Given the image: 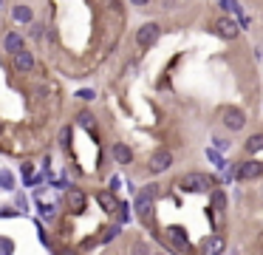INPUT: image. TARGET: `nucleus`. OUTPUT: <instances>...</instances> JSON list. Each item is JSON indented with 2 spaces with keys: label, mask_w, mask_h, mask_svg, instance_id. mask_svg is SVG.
Returning a JSON list of instances; mask_svg holds the SVG:
<instances>
[{
  "label": "nucleus",
  "mask_w": 263,
  "mask_h": 255,
  "mask_svg": "<svg viewBox=\"0 0 263 255\" xmlns=\"http://www.w3.org/2000/svg\"><path fill=\"white\" fill-rule=\"evenodd\" d=\"M114 159H116V164H130L133 162V151H130L127 145H122V142H116L114 145Z\"/></svg>",
  "instance_id": "4468645a"
},
{
  "label": "nucleus",
  "mask_w": 263,
  "mask_h": 255,
  "mask_svg": "<svg viewBox=\"0 0 263 255\" xmlns=\"http://www.w3.org/2000/svg\"><path fill=\"white\" fill-rule=\"evenodd\" d=\"M215 34L224 37V40H235L240 34V23L232 20V17H218L215 20Z\"/></svg>",
  "instance_id": "0eeeda50"
},
{
  "label": "nucleus",
  "mask_w": 263,
  "mask_h": 255,
  "mask_svg": "<svg viewBox=\"0 0 263 255\" xmlns=\"http://www.w3.org/2000/svg\"><path fill=\"white\" fill-rule=\"evenodd\" d=\"M65 207H68L74 216L85 213V207H88V196H85V190H80V187H71L68 196H65Z\"/></svg>",
  "instance_id": "39448f33"
},
{
  "label": "nucleus",
  "mask_w": 263,
  "mask_h": 255,
  "mask_svg": "<svg viewBox=\"0 0 263 255\" xmlns=\"http://www.w3.org/2000/svg\"><path fill=\"white\" fill-rule=\"evenodd\" d=\"M178 187H181L184 193H212L218 187V182L206 173H187Z\"/></svg>",
  "instance_id": "f257e3e1"
},
{
  "label": "nucleus",
  "mask_w": 263,
  "mask_h": 255,
  "mask_svg": "<svg viewBox=\"0 0 263 255\" xmlns=\"http://www.w3.org/2000/svg\"><path fill=\"white\" fill-rule=\"evenodd\" d=\"M206 156H209V162H215L218 167H227V162H224V156H221V153H215V151H206Z\"/></svg>",
  "instance_id": "4be33fe9"
},
{
  "label": "nucleus",
  "mask_w": 263,
  "mask_h": 255,
  "mask_svg": "<svg viewBox=\"0 0 263 255\" xmlns=\"http://www.w3.org/2000/svg\"><path fill=\"white\" fill-rule=\"evenodd\" d=\"M62 255H77V253H74V250H65V253H62Z\"/></svg>",
  "instance_id": "c756f323"
},
{
  "label": "nucleus",
  "mask_w": 263,
  "mask_h": 255,
  "mask_svg": "<svg viewBox=\"0 0 263 255\" xmlns=\"http://www.w3.org/2000/svg\"><path fill=\"white\" fill-rule=\"evenodd\" d=\"M40 213H43L46 219H51V216H54V207H51V204H40Z\"/></svg>",
  "instance_id": "b1692460"
},
{
  "label": "nucleus",
  "mask_w": 263,
  "mask_h": 255,
  "mask_svg": "<svg viewBox=\"0 0 263 255\" xmlns=\"http://www.w3.org/2000/svg\"><path fill=\"white\" fill-rule=\"evenodd\" d=\"M159 34H161V26H159V23H145V26H142V29L136 32V43H139V48L156 46Z\"/></svg>",
  "instance_id": "7ed1b4c3"
},
{
  "label": "nucleus",
  "mask_w": 263,
  "mask_h": 255,
  "mask_svg": "<svg viewBox=\"0 0 263 255\" xmlns=\"http://www.w3.org/2000/svg\"><path fill=\"white\" fill-rule=\"evenodd\" d=\"M212 207H215V210H224V207H227V196H224L221 190H218V193H212Z\"/></svg>",
  "instance_id": "6ab92c4d"
},
{
  "label": "nucleus",
  "mask_w": 263,
  "mask_h": 255,
  "mask_svg": "<svg viewBox=\"0 0 263 255\" xmlns=\"http://www.w3.org/2000/svg\"><path fill=\"white\" fill-rule=\"evenodd\" d=\"M116 235H119V224H116V227H111L108 232H102V238H99V241H102V244H108V241H114Z\"/></svg>",
  "instance_id": "412c9836"
},
{
  "label": "nucleus",
  "mask_w": 263,
  "mask_h": 255,
  "mask_svg": "<svg viewBox=\"0 0 263 255\" xmlns=\"http://www.w3.org/2000/svg\"><path fill=\"white\" fill-rule=\"evenodd\" d=\"M122 216H119V219H122V224H125V221H130V207H127V204H122Z\"/></svg>",
  "instance_id": "393cba45"
},
{
  "label": "nucleus",
  "mask_w": 263,
  "mask_h": 255,
  "mask_svg": "<svg viewBox=\"0 0 263 255\" xmlns=\"http://www.w3.org/2000/svg\"><path fill=\"white\" fill-rule=\"evenodd\" d=\"M133 253H136V255H150V253H147V247H145L142 241H139L136 247H133Z\"/></svg>",
  "instance_id": "a878e982"
},
{
  "label": "nucleus",
  "mask_w": 263,
  "mask_h": 255,
  "mask_svg": "<svg viewBox=\"0 0 263 255\" xmlns=\"http://www.w3.org/2000/svg\"><path fill=\"white\" fill-rule=\"evenodd\" d=\"M77 122H80L82 128H93V116L88 114V111H82V114L77 116Z\"/></svg>",
  "instance_id": "aec40b11"
},
{
  "label": "nucleus",
  "mask_w": 263,
  "mask_h": 255,
  "mask_svg": "<svg viewBox=\"0 0 263 255\" xmlns=\"http://www.w3.org/2000/svg\"><path fill=\"white\" fill-rule=\"evenodd\" d=\"M0 187L3 190H14V176L9 170H0Z\"/></svg>",
  "instance_id": "f3484780"
},
{
  "label": "nucleus",
  "mask_w": 263,
  "mask_h": 255,
  "mask_svg": "<svg viewBox=\"0 0 263 255\" xmlns=\"http://www.w3.org/2000/svg\"><path fill=\"white\" fill-rule=\"evenodd\" d=\"M227 250V241H224V235H206L201 247H198V253L201 255H224Z\"/></svg>",
  "instance_id": "1a4fd4ad"
},
{
  "label": "nucleus",
  "mask_w": 263,
  "mask_h": 255,
  "mask_svg": "<svg viewBox=\"0 0 263 255\" xmlns=\"http://www.w3.org/2000/svg\"><path fill=\"white\" fill-rule=\"evenodd\" d=\"M246 151H249V153L263 151V133H252V136H249V142H246Z\"/></svg>",
  "instance_id": "dca6fc26"
},
{
  "label": "nucleus",
  "mask_w": 263,
  "mask_h": 255,
  "mask_svg": "<svg viewBox=\"0 0 263 255\" xmlns=\"http://www.w3.org/2000/svg\"><path fill=\"white\" fill-rule=\"evenodd\" d=\"M221 122H224L227 130H240V128L246 125V114L240 108H224L221 111Z\"/></svg>",
  "instance_id": "20e7f679"
},
{
  "label": "nucleus",
  "mask_w": 263,
  "mask_h": 255,
  "mask_svg": "<svg viewBox=\"0 0 263 255\" xmlns=\"http://www.w3.org/2000/svg\"><path fill=\"white\" fill-rule=\"evenodd\" d=\"M14 68L17 71H31L34 68V54L31 51H20V54H14Z\"/></svg>",
  "instance_id": "ddd939ff"
},
{
  "label": "nucleus",
  "mask_w": 263,
  "mask_h": 255,
  "mask_svg": "<svg viewBox=\"0 0 263 255\" xmlns=\"http://www.w3.org/2000/svg\"><path fill=\"white\" fill-rule=\"evenodd\" d=\"M215 142V148H221V151H229V142L227 139H212Z\"/></svg>",
  "instance_id": "bb28decb"
},
{
  "label": "nucleus",
  "mask_w": 263,
  "mask_h": 255,
  "mask_svg": "<svg viewBox=\"0 0 263 255\" xmlns=\"http://www.w3.org/2000/svg\"><path fill=\"white\" fill-rule=\"evenodd\" d=\"M153 201H156V185H147L136 196V213L139 216H147V210L153 207Z\"/></svg>",
  "instance_id": "9d476101"
},
{
  "label": "nucleus",
  "mask_w": 263,
  "mask_h": 255,
  "mask_svg": "<svg viewBox=\"0 0 263 255\" xmlns=\"http://www.w3.org/2000/svg\"><path fill=\"white\" fill-rule=\"evenodd\" d=\"M167 241L173 244V250H178V253H190L193 247H190V241H187V232H184V227H167Z\"/></svg>",
  "instance_id": "6e6552de"
},
{
  "label": "nucleus",
  "mask_w": 263,
  "mask_h": 255,
  "mask_svg": "<svg viewBox=\"0 0 263 255\" xmlns=\"http://www.w3.org/2000/svg\"><path fill=\"white\" fill-rule=\"evenodd\" d=\"M261 57H263V48H261Z\"/></svg>",
  "instance_id": "473e14b6"
},
{
  "label": "nucleus",
  "mask_w": 263,
  "mask_h": 255,
  "mask_svg": "<svg viewBox=\"0 0 263 255\" xmlns=\"http://www.w3.org/2000/svg\"><path fill=\"white\" fill-rule=\"evenodd\" d=\"M221 9L227 14H240V6H238V0H221Z\"/></svg>",
  "instance_id": "a211bd4d"
},
{
  "label": "nucleus",
  "mask_w": 263,
  "mask_h": 255,
  "mask_svg": "<svg viewBox=\"0 0 263 255\" xmlns=\"http://www.w3.org/2000/svg\"><path fill=\"white\" fill-rule=\"evenodd\" d=\"M0 133H3V122H0Z\"/></svg>",
  "instance_id": "7c9ffc66"
},
{
  "label": "nucleus",
  "mask_w": 263,
  "mask_h": 255,
  "mask_svg": "<svg viewBox=\"0 0 263 255\" xmlns=\"http://www.w3.org/2000/svg\"><path fill=\"white\" fill-rule=\"evenodd\" d=\"M170 164H173V151H167V148H159V151L150 156L147 167H150V173H164Z\"/></svg>",
  "instance_id": "423d86ee"
},
{
  "label": "nucleus",
  "mask_w": 263,
  "mask_h": 255,
  "mask_svg": "<svg viewBox=\"0 0 263 255\" xmlns=\"http://www.w3.org/2000/svg\"><path fill=\"white\" fill-rule=\"evenodd\" d=\"M0 216H3V219H12V216H17V210H12V207H6V210H3V213H0Z\"/></svg>",
  "instance_id": "cd10ccee"
},
{
  "label": "nucleus",
  "mask_w": 263,
  "mask_h": 255,
  "mask_svg": "<svg viewBox=\"0 0 263 255\" xmlns=\"http://www.w3.org/2000/svg\"><path fill=\"white\" fill-rule=\"evenodd\" d=\"M153 255H164V253H153Z\"/></svg>",
  "instance_id": "2f4dec72"
},
{
  "label": "nucleus",
  "mask_w": 263,
  "mask_h": 255,
  "mask_svg": "<svg viewBox=\"0 0 263 255\" xmlns=\"http://www.w3.org/2000/svg\"><path fill=\"white\" fill-rule=\"evenodd\" d=\"M130 3H133V6H147L150 0H130Z\"/></svg>",
  "instance_id": "c85d7f7f"
},
{
  "label": "nucleus",
  "mask_w": 263,
  "mask_h": 255,
  "mask_svg": "<svg viewBox=\"0 0 263 255\" xmlns=\"http://www.w3.org/2000/svg\"><path fill=\"white\" fill-rule=\"evenodd\" d=\"M77 96H80L82 102H91V99H96V94H93V91H91V88H82V91H80V94H77Z\"/></svg>",
  "instance_id": "5701e85b"
},
{
  "label": "nucleus",
  "mask_w": 263,
  "mask_h": 255,
  "mask_svg": "<svg viewBox=\"0 0 263 255\" xmlns=\"http://www.w3.org/2000/svg\"><path fill=\"white\" fill-rule=\"evenodd\" d=\"M23 48H26L23 46V37L17 34V32H9V34L3 37V51H9L12 57H14V54H20Z\"/></svg>",
  "instance_id": "9b49d317"
},
{
  "label": "nucleus",
  "mask_w": 263,
  "mask_h": 255,
  "mask_svg": "<svg viewBox=\"0 0 263 255\" xmlns=\"http://www.w3.org/2000/svg\"><path fill=\"white\" fill-rule=\"evenodd\" d=\"M96 201H99V207L105 210V213H116V210L122 207L119 201H116V196H114V190H102L99 196H96Z\"/></svg>",
  "instance_id": "f8f14e48"
},
{
  "label": "nucleus",
  "mask_w": 263,
  "mask_h": 255,
  "mask_svg": "<svg viewBox=\"0 0 263 255\" xmlns=\"http://www.w3.org/2000/svg\"><path fill=\"white\" fill-rule=\"evenodd\" d=\"M261 176H263V162H258V159L240 162L235 167V179L238 182H252V179H261Z\"/></svg>",
  "instance_id": "f03ea898"
},
{
  "label": "nucleus",
  "mask_w": 263,
  "mask_h": 255,
  "mask_svg": "<svg viewBox=\"0 0 263 255\" xmlns=\"http://www.w3.org/2000/svg\"><path fill=\"white\" fill-rule=\"evenodd\" d=\"M12 17L17 23H31V20H34V12H31V6H23V3H20V6L12 9Z\"/></svg>",
  "instance_id": "2eb2a0df"
}]
</instances>
